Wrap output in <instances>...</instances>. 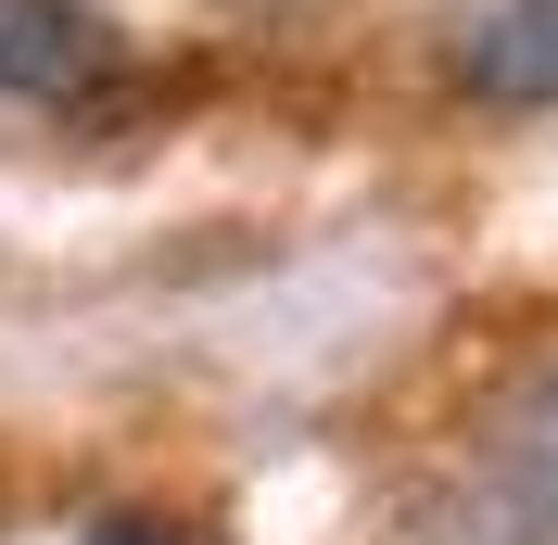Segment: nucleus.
<instances>
[{
    "mask_svg": "<svg viewBox=\"0 0 558 545\" xmlns=\"http://www.w3.org/2000/svg\"><path fill=\"white\" fill-rule=\"evenodd\" d=\"M114 76V26L76 0H0V102H76Z\"/></svg>",
    "mask_w": 558,
    "mask_h": 545,
    "instance_id": "1",
    "label": "nucleus"
},
{
    "mask_svg": "<svg viewBox=\"0 0 558 545\" xmlns=\"http://www.w3.org/2000/svg\"><path fill=\"white\" fill-rule=\"evenodd\" d=\"M457 89L495 114H558V0H495L457 38Z\"/></svg>",
    "mask_w": 558,
    "mask_h": 545,
    "instance_id": "2",
    "label": "nucleus"
},
{
    "mask_svg": "<svg viewBox=\"0 0 558 545\" xmlns=\"http://www.w3.org/2000/svg\"><path fill=\"white\" fill-rule=\"evenodd\" d=\"M508 482H521L533 533H558V380H533L521 407H508Z\"/></svg>",
    "mask_w": 558,
    "mask_h": 545,
    "instance_id": "3",
    "label": "nucleus"
},
{
    "mask_svg": "<svg viewBox=\"0 0 558 545\" xmlns=\"http://www.w3.org/2000/svg\"><path fill=\"white\" fill-rule=\"evenodd\" d=\"M89 545H178V533H166V520H102Z\"/></svg>",
    "mask_w": 558,
    "mask_h": 545,
    "instance_id": "4",
    "label": "nucleus"
}]
</instances>
